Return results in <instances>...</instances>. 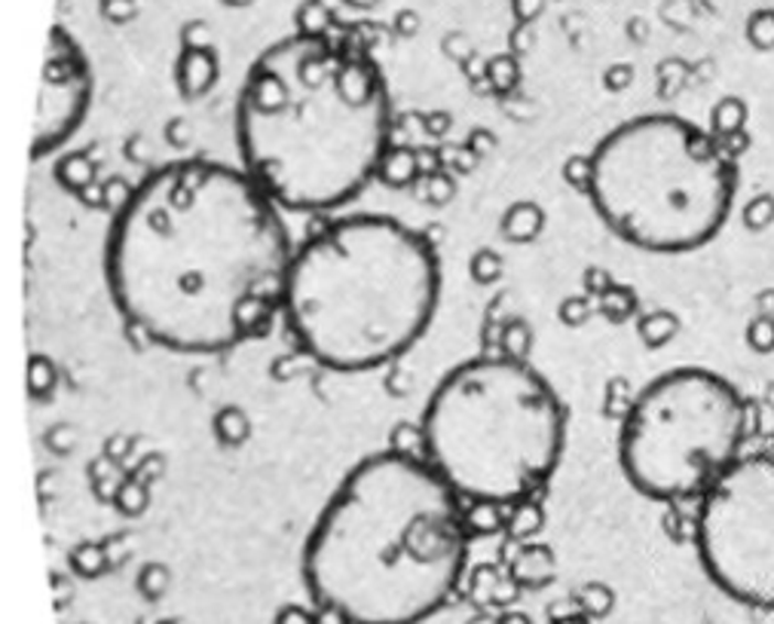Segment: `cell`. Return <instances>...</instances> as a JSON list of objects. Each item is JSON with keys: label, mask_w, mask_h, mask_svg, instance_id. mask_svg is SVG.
<instances>
[{"label": "cell", "mask_w": 774, "mask_h": 624, "mask_svg": "<svg viewBox=\"0 0 774 624\" xmlns=\"http://www.w3.org/2000/svg\"><path fill=\"white\" fill-rule=\"evenodd\" d=\"M539 3H542V0H515L517 15H524V19H530L533 13H539Z\"/></svg>", "instance_id": "cell-11"}, {"label": "cell", "mask_w": 774, "mask_h": 624, "mask_svg": "<svg viewBox=\"0 0 774 624\" xmlns=\"http://www.w3.org/2000/svg\"><path fill=\"white\" fill-rule=\"evenodd\" d=\"M695 545L725 598L774 610V456H741L707 489Z\"/></svg>", "instance_id": "cell-8"}, {"label": "cell", "mask_w": 774, "mask_h": 624, "mask_svg": "<svg viewBox=\"0 0 774 624\" xmlns=\"http://www.w3.org/2000/svg\"><path fill=\"white\" fill-rule=\"evenodd\" d=\"M438 298L432 243L395 217L355 215L294 248L282 319L315 365L365 374L408 353Z\"/></svg>", "instance_id": "cell-4"}, {"label": "cell", "mask_w": 774, "mask_h": 624, "mask_svg": "<svg viewBox=\"0 0 774 624\" xmlns=\"http://www.w3.org/2000/svg\"><path fill=\"white\" fill-rule=\"evenodd\" d=\"M89 96H93V83H89L86 62L68 41L55 34L46 53V65H43L37 126H34V144H31L34 160L50 157L53 150L65 148L71 138L77 136L89 110Z\"/></svg>", "instance_id": "cell-9"}, {"label": "cell", "mask_w": 774, "mask_h": 624, "mask_svg": "<svg viewBox=\"0 0 774 624\" xmlns=\"http://www.w3.org/2000/svg\"><path fill=\"white\" fill-rule=\"evenodd\" d=\"M294 245L282 208L245 169L181 160L122 203L108 233V291L150 346L227 353L282 315Z\"/></svg>", "instance_id": "cell-1"}, {"label": "cell", "mask_w": 774, "mask_h": 624, "mask_svg": "<svg viewBox=\"0 0 774 624\" xmlns=\"http://www.w3.org/2000/svg\"><path fill=\"white\" fill-rule=\"evenodd\" d=\"M389 126L374 65L319 34L264 55L236 105L243 169L288 212L353 203L383 165Z\"/></svg>", "instance_id": "cell-3"}, {"label": "cell", "mask_w": 774, "mask_h": 624, "mask_svg": "<svg viewBox=\"0 0 774 624\" xmlns=\"http://www.w3.org/2000/svg\"><path fill=\"white\" fill-rule=\"evenodd\" d=\"M750 31H753V41L762 43V46H772L774 43V13L753 15Z\"/></svg>", "instance_id": "cell-10"}, {"label": "cell", "mask_w": 774, "mask_h": 624, "mask_svg": "<svg viewBox=\"0 0 774 624\" xmlns=\"http://www.w3.org/2000/svg\"><path fill=\"white\" fill-rule=\"evenodd\" d=\"M422 460L462 503L515 505L555 475L567 413L551 383L520 358L453 367L422 408Z\"/></svg>", "instance_id": "cell-5"}, {"label": "cell", "mask_w": 774, "mask_h": 624, "mask_svg": "<svg viewBox=\"0 0 774 624\" xmlns=\"http://www.w3.org/2000/svg\"><path fill=\"white\" fill-rule=\"evenodd\" d=\"M462 499L420 456L383 450L355 465L315 517L303 582L340 624H422L465 570Z\"/></svg>", "instance_id": "cell-2"}, {"label": "cell", "mask_w": 774, "mask_h": 624, "mask_svg": "<svg viewBox=\"0 0 774 624\" xmlns=\"http://www.w3.org/2000/svg\"><path fill=\"white\" fill-rule=\"evenodd\" d=\"M355 3H374V0H355Z\"/></svg>", "instance_id": "cell-12"}, {"label": "cell", "mask_w": 774, "mask_h": 624, "mask_svg": "<svg viewBox=\"0 0 774 624\" xmlns=\"http://www.w3.org/2000/svg\"><path fill=\"white\" fill-rule=\"evenodd\" d=\"M584 187L622 243L686 255L725 227L738 165L701 126L677 114H643L600 138L584 165Z\"/></svg>", "instance_id": "cell-6"}, {"label": "cell", "mask_w": 774, "mask_h": 624, "mask_svg": "<svg viewBox=\"0 0 774 624\" xmlns=\"http://www.w3.org/2000/svg\"><path fill=\"white\" fill-rule=\"evenodd\" d=\"M744 438L748 405L732 383L705 367H679L649 383L627 408L619 462L643 496L689 503L741 460Z\"/></svg>", "instance_id": "cell-7"}]
</instances>
